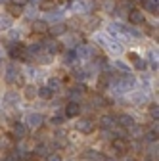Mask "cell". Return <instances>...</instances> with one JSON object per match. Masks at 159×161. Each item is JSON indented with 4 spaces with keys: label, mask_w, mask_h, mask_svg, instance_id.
Listing matches in <instances>:
<instances>
[{
    "label": "cell",
    "mask_w": 159,
    "mask_h": 161,
    "mask_svg": "<svg viewBox=\"0 0 159 161\" xmlns=\"http://www.w3.org/2000/svg\"><path fill=\"white\" fill-rule=\"evenodd\" d=\"M10 56H12L14 59H21V62H29V59H31V54L27 52V46H25V44H19V42L12 48Z\"/></svg>",
    "instance_id": "3"
},
{
    "label": "cell",
    "mask_w": 159,
    "mask_h": 161,
    "mask_svg": "<svg viewBox=\"0 0 159 161\" xmlns=\"http://www.w3.org/2000/svg\"><path fill=\"white\" fill-rule=\"evenodd\" d=\"M17 159H19V157H17V153H10L4 161H17Z\"/></svg>",
    "instance_id": "43"
},
{
    "label": "cell",
    "mask_w": 159,
    "mask_h": 161,
    "mask_svg": "<svg viewBox=\"0 0 159 161\" xmlns=\"http://www.w3.org/2000/svg\"><path fill=\"white\" fill-rule=\"evenodd\" d=\"M50 148L46 146V144H41V146H38L36 148V155H41V157H50Z\"/></svg>",
    "instance_id": "33"
},
{
    "label": "cell",
    "mask_w": 159,
    "mask_h": 161,
    "mask_svg": "<svg viewBox=\"0 0 159 161\" xmlns=\"http://www.w3.org/2000/svg\"><path fill=\"white\" fill-rule=\"evenodd\" d=\"M107 33L111 35V36H117V38H127L129 35H127V29L121 25V23H109L107 25Z\"/></svg>",
    "instance_id": "9"
},
{
    "label": "cell",
    "mask_w": 159,
    "mask_h": 161,
    "mask_svg": "<svg viewBox=\"0 0 159 161\" xmlns=\"http://www.w3.org/2000/svg\"><path fill=\"white\" fill-rule=\"evenodd\" d=\"M62 123H63V119L59 117V115H54L52 117V125H62Z\"/></svg>",
    "instance_id": "42"
},
{
    "label": "cell",
    "mask_w": 159,
    "mask_h": 161,
    "mask_svg": "<svg viewBox=\"0 0 159 161\" xmlns=\"http://www.w3.org/2000/svg\"><path fill=\"white\" fill-rule=\"evenodd\" d=\"M62 19H63V10H50L48 12V15H46V19L44 21L46 23H62Z\"/></svg>",
    "instance_id": "14"
},
{
    "label": "cell",
    "mask_w": 159,
    "mask_h": 161,
    "mask_svg": "<svg viewBox=\"0 0 159 161\" xmlns=\"http://www.w3.org/2000/svg\"><path fill=\"white\" fill-rule=\"evenodd\" d=\"M36 14H38V10L33 6V8H29V10L25 12V17H27V19H31V21H35V19H36Z\"/></svg>",
    "instance_id": "37"
},
{
    "label": "cell",
    "mask_w": 159,
    "mask_h": 161,
    "mask_svg": "<svg viewBox=\"0 0 159 161\" xmlns=\"http://www.w3.org/2000/svg\"><path fill=\"white\" fill-rule=\"evenodd\" d=\"M125 29H127V35H129V36L140 38V31H138V29H134V27H125Z\"/></svg>",
    "instance_id": "38"
},
{
    "label": "cell",
    "mask_w": 159,
    "mask_h": 161,
    "mask_svg": "<svg viewBox=\"0 0 159 161\" xmlns=\"http://www.w3.org/2000/svg\"><path fill=\"white\" fill-rule=\"evenodd\" d=\"M98 123H100V127H102L104 130H111V129L117 125V123H115V117H113V115H102Z\"/></svg>",
    "instance_id": "15"
},
{
    "label": "cell",
    "mask_w": 159,
    "mask_h": 161,
    "mask_svg": "<svg viewBox=\"0 0 159 161\" xmlns=\"http://www.w3.org/2000/svg\"><path fill=\"white\" fill-rule=\"evenodd\" d=\"M42 121H44V117L41 113H27L23 125L27 129H38V127H42Z\"/></svg>",
    "instance_id": "4"
},
{
    "label": "cell",
    "mask_w": 159,
    "mask_h": 161,
    "mask_svg": "<svg viewBox=\"0 0 159 161\" xmlns=\"http://www.w3.org/2000/svg\"><path fill=\"white\" fill-rule=\"evenodd\" d=\"M48 161H62V157H58V155H50Z\"/></svg>",
    "instance_id": "44"
},
{
    "label": "cell",
    "mask_w": 159,
    "mask_h": 161,
    "mask_svg": "<svg viewBox=\"0 0 159 161\" xmlns=\"http://www.w3.org/2000/svg\"><path fill=\"white\" fill-rule=\"evenodd\" d=\"M150 115L157 121V117H159V108H157V104H153V106L150 108Z\"/></svg>",
    "instance_id": "39"
},
{
    "label": "cell",
    "mask_w": 159,
    "mask_h": 161,
    "mask_svg": "<svg viewBox=\"0 0 159 161\" xmlns=\"http://www.w3.org/2000/svg\"><path fill=\"white\" fill-rule=\"evenodd\" d=\"M129 21L132 25H142L144 23V14L140 10H130L129 12Z\"/></svg>",
    "instance_id": "17"
},
{
    "label": "cell",
    "mask_w": 159,
    "mask_h": 161,
    "mask_svg": "<svg viewBox=\"0 0 159 161\" xmlns=\"http://www.w3.org/2000/svg\"><path fill=\"white\" fill-rule=\"evenodd\" d=\"M71 10H73L75 14H81V15L90 14V12H92V2H85V0H75L73 6H71Z\"/></svg>",
    "instance_id": "7"
},
{
    "label": "cell",
    "mask_w": 159,
    "mask_h": 161,
    "mask_svg": "<svg viewBox=\"0 0 159 161\" xmlns=\"http://www.w3.org/2000/svg\"><path fill=\"white\" fill-rule=\"evenodd\" d=\"M81 111H83V108L79 106V102H69L65 106V117H69V119L79 117V115H81Z\"/></svg>",
    "instance_id": "12"
},
{
    "label": "cell",
    "mask_w": 159,
    "mask_h": 161,
    "mask_svg": "<svg viewBox=\"0 0 159 161\" xmlns=\"http://www.w3.org/2000/svg\"><path fill=\"white\" fill-rule=\"evenodd\" d=\"M90 75H88V69H79V71H75V79L77 80H86Z\"/></svg>",
    "instance_id": "36"
},
{
    "label": "cell",
    "mask_w": 159,
    "mask_h": 161,
    "mask_svg": "<svg viewBox=\"0 0 159 161\" xmlns=\"http://www.w3.org/2000/svg\"><path fill=\"white\" fill-rule=\"evenodd\" d=\"M6 10H8V14H10V17H12V19L21 15V8H19V6H15V4H12V2L8 4V8H6Z\"/></svg>",
    "instance_id": "30"
},
{
    "label": "cell",
    "mask_w": 159,
    "mask_h": 161,
    "mask_svg": "<svg viewBox=\"0 0 159 161\" xmlns=\"http://www.w3.org/2000/svg\"><path fill=\"white\" fill-rule=\"evenodd\" d=\"M19 36H21V31H19V29H10V38H19Z\"/></svg>",
    "instance_id": "40"
},
{
    "label": "cell",
    "mask_w": 159,
    "mask_h": 161,
    "mask_svg": "<svg viewBox=\"0 0 159 161\" xmlns=\"http://www.w3.org/2000/svg\"><path fill=\"white\" fill-rule=\"evenodd\" d=\"M31 2H33V4H41V0H31Z\"/></svg>",
    "instance_id": "46"
},
{
    "label": "cell",
    "mask_w": 159,
    "mask_h": 161,
    "mask_svg": "<svg viewBox=\"0 0 159 161\" xmlns=\"http://www.w3.org/2000/svg\"><path fill=\"white\" fill-rule=\"evenodd\" d=\"M41 44H42V50H44L46 54H50V56L62 52V44H59L56 38H48V40H44V42H41Z\"/></svg>",
    "instance_id": "6"
},
{
    "label": "cell",
    "mask_w": 159,
    "mask_h": 161,
    "mask_svg": "<svg viewBox=\"0 0 159 161\" xmlns=\"http://www.w3.org/2000/svg\"><path fill=\"white\" fill-rule=\"evenodd\" d=\"M123 161H134V157H130V155H125V157H123Z\"/></svg>",
    "instance_id": "45"
},
{
    "label": "cell",
    "mask_w": 159,
    "mask_h": 161,
    "mask_svg": "<svg viewBox=\"0 0 159 161\" xmlns=\"http://www.w3.org/2000/svg\"><path fill=\"white\" fill-rule=\"evenodd\" d=\"M130 100H132L134 104H146V102H148V96H146L142 90H134V94H132Z\"/></svg>",
    "instance_id": "25"
},
{
    "label": "cell",
    "mask_w": 159,
    "mask_h": 161,
    "mask_svg": "<svg viewBox=\"0 0 159 161\" xmlns=\"http://www.w3.org/2000/svg\"><path fill=\"white\" fill-rule=\"evenodd\" d=\"M62 80H59V79H56V77H50L48 80H46V88L48 90H52V92H59V90H62Z\"/></svg>",
    "instance_id": "19"
},
{
    "label": "cell",
    "mask_w": 159,
    "mask_h": 161,
    "mask_svg": "<svg viewBox=\"0 0 159 161\" xmlns=\"http://www.w3.org/2000/svg\"><path fill=\"white\" fill-rule=\"evenodd\" d=\"M33 58L36 59L38 64H42V65H50V64H52V58H54V56H50V54H46L44 50H41L38 54H35Z\"/></svg>",
    "instance_id": "18"
},
{
    "label": "cell",
    "mask_w": 159,
    "mask_h": 161,
    "mask_svg": "<svg viewBox=\"0 0 159 161\" xmlns=\"http://www.w3.org/2000/svg\"><path fill=\"white\" fill-rule=\"evenodd\" d=\"M144 10L150 14H157V0H144Z\"/></svg>",
    "instance_id": "28"
},
{
    "label": "cell",
    "mask_w": 159,
    "mask_h": 161,
    "mask_svg": "<svg viewBox=\"0 0 159 161\" xmlns=\"http://www.w3.org/2000/svg\"><path fill=\"white\" fill-rule=\"evenodd\" d=\"M73 2H75V0H73Z\"/></svg>",
    "instance_id": "48"
},
{
    "label": "cell",
    "mask_w": 159,
    "mask_h": 161,
    "mask_svg": "<svg viewBox=\"0 0 159 161\" xmlns=\"http://www.w3.org/2000/svg\"><path fill=\"white\" fill-rule=\"evenodd\" d=\"M92 106H94V108H106V106H107V100H106L102 94H94V96H92Z\"/></svg>",
    "instance_id": "26"
},
{
    "label": "cell",
    "mask_w": 159,
    "mask_h": 161,
    "mask_svg": "<svg viewBox=\"0 0 159 161\" xmlns=\"http://www.w3.org/2000/svg\"><path fill=\"white\" fill-rule=\"evenodd\" d=\"M27 134H29V129H27L23 123L14 125V132H12V138H14V140H25Z\"/></svg>",
    "instance_id": "10"
},
{
    "label": "cell",
    "mask_w": 159,
    "mask_h": 161,
    "mask_svg": "<svg viewBox=\"0 0 159 161\" xmlns=\"http://www.w3.org/2000/svg\"><path fill=\"white\" fill-rule=\"evenodd\" d=\"M12 23H14V19H12L8 14H2V15H0V31H10V29H12Z\"/></svg>",
    "instance_id": "22"
},
{
    "label": "cell",
    "mask_w": 159,
    "mask_h": 161,
    "mask_svg": "<svg viewBox=\"0 0 159 161\" xmlns=\"http://www.w3.org/2000/svg\"><path fill=\"white\" fill-rule=\"evenodd\" d=\"M75 129L79 132H83V134H90L94 130V121L90 117H83V119H79L77 123H75Z\"/></svg>",
    "instance_id": "5"
},
{
    "label": "cell",
    "mask_w": 159,
    "mask_h": 161,
    "mask_svg": "<svg viewBox=\"0 0 159 161\" xmlns=\"http://www.w3.org/2000/svg\"><path fill=\"white\" fill-rule=\"evenodd\" d=\"M73 52H75L77 59H92V58H94L96 48H94L92 44H79Z\"/></svg>",
    "instance_id": "2"
},
{
    "label": "cell",
    "mask_w": 159,
    "mask_h": 161,
    "mask_svg": "<svg viewBox=\"0 0 159 161\" xmlns=\"http://www.w3.org/2000/svg\"><path fill=\"white\" fill-rule=\"evenodd\" d=\"M83 159H102V155L98 153V152H94V150H86L83 153Z\"/></svg>",
    "instance_id": "35"
},
{
    "label": "cell",
    "mask_w": 159,
    "mask_h": 161,
    "mask_svg": "<svg viewBox=\"0 0 159 161\" xmlns=\"http://www.w3.org/2000/svg\"><path fill=\"white\" fill-rule=\"evenodd\" d=\"M111 152L117 155V153H127L129 152V142L125 138H113L111 142Z\"/></svg>",
    "instance_id": "8"
},
{
    "label": "cell",
    "mask_w": 159,
    "mask_h": 161,
    "mask_svg": "<svg viewBox=\"0 0 159 161\" xmlns=\"http://www.w3.org/2000/svg\"><path fill=\"white\" fill-rule=\"evenodd\" d=\"M0 64H2V50H0Z\"/></svg>",
    "instance_id": "47"
},
{
    "label": "cell",
    "mask_w": 159,
    "mask_h": 161,
    "mask_svg": "<svg viewBox=\"0 0 159 161\" xmlns=\"http://www.w3.org/2000/svg\"><path fill=\"white\" fill-rule=\"evenodd\" d=\"M106 50H109L111 54H121V52H123V46H121V42H119V40H113V38H109V40H107V46H106Z\"/></svg>",
    "instance_id": "21"
},
{
    "label": "cell",
    "mask_w": 159,
    "mask_h": 161,
    "mask_svg": "<svg viewBox=\"0 0 159 161\" xmlns=\"http://www.w3.org/2000/svg\"><path fill=\"white\" fill-rule=\"evenodd\" d=\"M0 148L2 150H12L14 148V138L12 136H2V140H0Z\"/></svg>",
    "instance_id": "29"
},
{
    "label": "cell",
    "mask_w": 159,
    "mask_h": 161,
    "mask_svg": "<svg viewBox=\"0 0 159 161\" xmlns=\"http://www.w3.org/2000/svg\"><path fill=\"white\" fill-rule=\"evenodd\" d=\"M67 31V25L65 23H54L52 27H48V35L54 38V36H59V35H65Z\"/></svg>",
    "instance_id": "16"
},
{
    "label": "cell",
    "mask_w": 159,
    "mask_h": 161,
    "mask_svg": "<svg viewBox=\"0 0 159 161\" xmlns=\"http://www.w3.org/2000/svg\"><path fill=\"white\" fill-rule=\"evenodd\" d=\"M36 86L35 85H25V88H23V96L27 98V100H35L36 98Z\"/></svg>",
    "instance_id": "24"
},
{
    "label": "cell",
    "mask_w": 159,
    "mask_h": 161,
    "mask_svg": "<svg viewBox=\"0 0 159 161\" xmlns=\"http://www.w3.org/2000/svg\"><path fill=\"white\" fill-rule=\"evenodd\" d=\"M4 79H6L8 85H19V86L23 85V77H21V73H19V69H17L15 64H10L6 67V77Z\"/></svg>",
    "instance_id": "1"
},
{
    "label": "cell",
    "mask_w": 159,
    "mask_h": 161,
    "mask_svg": "<svg viewBox=\"0 0 159 161\" xmlns=\"http://www.w3.org/2000/svg\"><path fill=\"white\" fill-rule=\"evenodd\" d=\"M12 4H15V6H19V8H23V6L29 4V0H12Z\"/></svg>",
    "instance_id": "41"
},
{
    "label": "cell",
    "mask_w": 159,
    "mask_h": 161,
    "mask_svg": "<svg viewBox=\"0 0 159 161\" xmlns=\"http://www.w3.org/2000/svg\"><path fill=\"white\" fill-rule=\"evenodd\" d=\"M98 25H100V17H96V15H90V19L86 21V29H88V31H94Z\"/></svg>",
    "instance_id": "31"
},
{
    "label": "cell",
    "mask_w": 159,
    "mask_h": 161,
    "mask_svg": "<svg viewBox=\"0 0 159 161\" xmlns=\"http://www.w3.org/2000/svg\"><path fill=\"white\" fill-rule=\"evenodd\" d=\"M113 67L121 71V75H130V67H129L127 64H123L121 59H115V62H113Z\"/></svg>",
    "instance_id": "27"
},
{
    "label": "cell",
    "mask_w": 159,
    "mask_h": 161,
    "mask_svg": "<svg viewBox=\"0 0 159 161\" xmlns=\"http://www.w3.org/2000/svg\"><path fill=\"white\" fill-rule=\"evenodd\" d=\"M115 123H119L125 130H129L130 127H134V125H136V123H134V119H132V115H129V113H121V115L117 117Z\"/></svg>",
    "instance_id": "13"
},
{
    "label": "cell",
    "mask_w": 159,
    "mask_h": 161,
    "mask_svg": "<svg viewBox=\"0 0 159 161\" xmlns=\"http://www.w3.org/2000/svg\"><path fill=\"white\" fill-rule=\"evenodd\" d=\"M129 58H130V62H132V65H134L136 69H146V62H144V59L138 56L136 52H130Z\"/></svg>",
    "instance_id": "20"
},
{
    "label": "cell",
    "mask_w": 159,
    "mask_h": 161,
    "mask_svg": "<svg viewBox=\"0 0 159 161\" xmlns=\"http://www.w3.org/2000/svg\"><path fill=\"white\" fill-rule=\"evenodd\" d=\"M36 96H41L42 100H50V98L54 96V92H52V90H48L46 86H42V88H38V90H36Z\"/></svg>",
    "instance_id": "32"
},
{
    "label": "cell",
    "mask_w": 159,
    "mask_h": 161,
    "mask_svg": "<svg viewBox=\"0 0 159 161\" xmlns=\"http://www.w3.org/2000/svg\"><path fill=\"white\" fill-rule=\"evenodd\" d=\"M75 59H77V56H75V52H73V50H69V52H65V54H63V64L71 65V64H75Z\"/></svg>",
    "instance_id": "34"
},
{
    "label": "cell",
    "mask_w": 159,
    "mask_h": 161,
    "mask_svg": "<svg viewBox=\"0 0 159 161\" xmlns=\"http://www.w3.org/2000/svg\"><path fill=\"white\" fill-rule=\"evenodd\" d=\"M17 92L15 90H10V92H6L4 94V104L6 106H17Z\"/></svg>",
    "instance_id": "23"
},
{
    "label": "cell",
    "mask_w": 159,
    "mask_h": 161,
    "mask_svg": "<svg viewBox=\"0 0 159 161\" xmlns=\"http://www.w3.org/2000/svg\"><path fill=\"white\" fill-rule=\"evenodd\" d=\"M48 23L44 21V19H35V21H31V29H33V33L35 35H44V33H48Z\"/></svg>",
    "instance_id": "11"
}]
</instances>
